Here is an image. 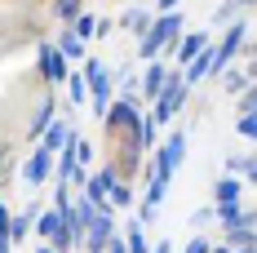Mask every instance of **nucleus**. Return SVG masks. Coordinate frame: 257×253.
I'll list each match as a JSON object with an SVG mask.
<instances>
[{
	"label": "nucleus",
	"mask_w": 257,
	"mask_h": 253,
	"mask_svg": "<svg viewBox=\"0 0 257 253\" xmlns=\"http://www.w3.org/2000/svg\"><path fill=\"white\" fill-rule=\"evenodd\" d=\"M222 244L226 249H248L253 244V227H226L222 231Z\"/></svg>",
	"instance_id": "25"
},
{
	"label": "nucleus",
	"mask_w": 257,
	"mask_h": 253,
	"mask_svg": "<svg viewBox=\"0 0 257 253\" xmlns=\"http://www.w3.org/2000/svg\"><path fill=\"white\" fill-rule=\"evenodd\" d=\"M213 222L226 231V227H257V213L248 209V204H213Z\"/></svg>",
	"instance_id": "8"
},
{
	"label": "nucleus",
	"mask_w": 257,
	"mask_h": 253,
	"mask_svg": "<svg viewBox=\"0 0 257 253\" xmlns=\"http://www.w3.org/2000/svg\"><path fill=\"white\" fill-rule=\"evenodd\" d=\"M151 9H142V5H138V9H124V14H120V27H124V31H133V36H142V31H147V27H151Z\"/></svg>",
	"instance_id": "22"
},
{
	"label": "nucleus",
	"mask_w": 257,
	"mask_h": 253,
	"mask_svg": "<svg viewBox=\"0 0 257 253\" xmlns=\"http://www.w3.org/2000/svg\"><path fill=\"white\" fill-rule=\"evenodd\" d=\"M106 204H111V209H128V204H133V187H128V182H111Z\"/></svg>",
	"instance_id": "26"
},
{
	"label": "nucleus",
	"mask_w": 257,
	"mask_h": 253,
	"mask_svg": "<svg viewBox=\"0 0 257 253\" xmlns=\"http://www.w3.org/2000/svg\"><path fill=\"white\" fill-rule=\"evenodd\" d=\"M244 200V182L231 174H222L217 182H213V204H239Z\"/></svg>",
	"instance_id": "15"
},
{
	"label": "nucleus",
	"mask_w": 257,
	"mask_h": 253,
	"mask_svg": "<svg viewBox=\"0 0 257 253\" xmlns=\"http://www.w3.org/2000/svg\"><path fill=\"white\" fill-rule=\"evenodd\" d=\"M208 45H213V40H208ZM200 49L195 53V58H191V62H186V67H182V85H186V89H195V85H200V80H208L213 76V49Z\"/></svg>",
	"instance_id": "11"
},
{
	"label": "nucleus",
	"mask_w": 257,
	"mask_h": 253,
	"mask_svg": "<svg viewBox=\"0 0 257 253\" xmlns=\"http://www.w3.org/2000/svg\"><path fill=\"white\" fill-rule=\"evenodd\" d=\"M222 174L239 178V182L248 187V182H257V164H253V155H248V151H239V155H226V169H222Z\"/></svg>",
	"instance_id": "18"
},
{
	"label": "nucleus",
	"mask_w": 257,
	"mask_h": 253,
	"mask_svg": "<svg viewBox=\"0 0 257 253\" xmlns=\"http://www.w3.org/2000/svg\"><path fill=\"white\" fill-rule=\"evenodd\" d=\"M93 27H98L93 14H80L76 23H71V36H76V40H93Z\"/></svg>",
	"instance_id": "28"
},
{
	"label": "nucleus",
	"mask_w": 257,
	"mask_h": 253,
	"mask_svg": "<svg viewBox=\"0 0 257 253\" xmlns=\"http://www.w3.org/2000/svg\"><path fill=\"white\" fill-rule=\"evenodd\" d=\"M9 222H14V213H9V204L0 200V235H5V240H9Z\"/></svg>",
	"instance_id": "35"
},
{
	"label": "nucleus",
	"mask_w": 257,
	"mask_h": 253,
	"mask_svg": "<svg viewBox=\"0 0 257 253\" xmlns=\"http://www.w3.org/2000/svg\"><path fill=\"white\" fill-rule=\"evenodd\" d=\"M151 253H178V249H173L169 240H155V244H151Z\"/></svg>",
	"instance_id": "38"
},
{
	"label": "nucleus",
	"mask_w": 257,
	"mask_h": 253,
	"mask_svg": "<svg viewBox=\"0 0 257 253\" xmlns=\"http://www.w3.org/2000/svg\"><path fill=\"white\" fill-rule=\"evenodd\" d=\"M208 40H213V36H208L204 27H200V31H182V36H178V45H173V53H169V58L178 62V71H182V67H186V62H191V58H195L200 49H204Z\"/></svg>",
	"instance_id": "10"
},
{
	"label": "nucleus",
	"mask_w": 257,
	"mask_h": 253,
	"mask_svg": "<svg viewBox=\"0 0 257 253\" xmlns=\"http://www.w3.org/2000/svg\"><path fill=\"white\" fill-rule=\"evenodd\" d=\"M31 231H36L45 244H53V235L62 231V213H58V209H40V213L31 218Z\"/></svg>",
	"instance_id": "17"
},
{
	"label": "nucleus",
	"mask_w": 257,
	"mask_h": 253,
	"mask_svg": "<svg viewBox=\"0 0 257 253\" xmlns=\"http://www.w3.org/2000/svg\"><path fill=\"white\" fill-rule=\"evenodd\" d=\"M53 120H58V102H53V94H49V98H40V107H36V116H31V125H27V138H40Z\"/></svg>",
	"instance_id": "16"
},
{
	"label": "nucleus",
	"mask_w": 257,
	"mask_h": 253,
	"mask_svg": "<svg viewBox=\"0 0 257 253\" xmlns=\"http://www.w3.org/2000/svg\"><path fill=\"white\" fill-rule=\"evenodd\" d=\"M53 49L67 58V67H71V62H84V40H76V36H71V27L53 36Z\"/></svg>",
	"instance_id": "19"
},
{
	"label": "nucleus",
	"mask_w": 257,
	"mask_h": 253,
	"mask_svg": "<svg viewBox=\"0 0 257 253\" xmlns=\"http://www.w3.org/2000/svg\"><path fill=\"white\" fill-rule=\"evenodd\" d=\"M71 133H76V129L67 125V120H62V116H58V120H53L49 129H45V133H40V138H36V142H40V147H45V151H62V147H67V142H71Z\"/></svg>",
	"instance_id": "13"
},
{
	"label": "nucleus",
	"mask_w": 257,
	"mask_h": 253,
	"mask_svg": "<svg viewBox=\"0 0 257 253\" xmlns=\"http://www.w3.org/2000/svg\"><path fill=\"white\" fill-rule=\"evenodd\" d=\"M111 182H120V178H115V169H111V164H102L98 174H89V182H84V191H80V196H84V200H93V204H106Z\"/></svg>",
	"instance_id": "12"
},
{
	"label": "nucleus",
	"mask_w": 257,
	"mask_h": 253,
	"mask_svg": "<svg viewBox=\"0 0 257 253\" xmlns=\"http://www.w3.org/2000/svg\"><path fill=\"white\" fill-rule=\"evenodd\" d=\"M244 9L235 5V0H217V9H213V27H226V23H235Z\"/></svg>",
	"instance_id": "27"
},
{
	"label": "nucleus",
	"mask_w": 257,
	"mask_h": 253,
	"mask_svg": "<svg viewBox=\"0 0 257 253\" xmlns=\"http://www.w3.org/2000/svg\"><path fill=\"white\" fill-rule=\"evenodd\" d=\"M169 85V62L164 58H151L147 62V71L138 76V94H142V102H155V94Z\"/></svg>",
	"instance_id": "7"
},
{
	"label": "nucleus",
	"mask_w": 257,
	"mask_h": 253,
	"mask_svg": "<svg viewBox=\"0 0 257 253\" xmlns=\"http://www.w3.org/2000/svg\"><path fill=\"white\" fill-rule=\"evenodd\" d=\"M36 253H58V249H53V244H40V249H36Z\"/></svg>",
	"instance_id": "41"
},
{
	"label": "nucleus",
	"mask_w": 257,
	"mask_h": 253,
	"mask_svg": "<svg viewBox=\"0 0 257 253\" xmlns=\"http://www.w3.org/2000/svg\"><path fill=\"white\" fill-rule=\"evenodd\" d=\"M80 14H84V0H53V18H58V23H76Z\"/></svg>",
	"instance_id": "24"
},
{
	"label": "nucleus",
	"mask_w": 257,
	"mask_h": 253,
	"mask_svg": "<svg viewBox=\"0 0 257 253\" xmlns=\"http://www.w3.org/2000/svg\"><path fill=\"white\" fill-rule=\"evenodd\" d=\"M235 133L248 142V138L257 133V111H239V120H235Z\"/></svg>",
	"instance_id": "29"
},
{
	"label": "nucleus",
	"mask_w": 257,
	"mask_h": 253,
	"mask_svg": "<svg viewBox=\"0 0 257 253\" xmlns=\"http://www.w3.org/2000/svg\"><path fill=\"white\" fill-rule=\"evenodd\" d=\"M40 213V204H31V209H23V213H14V222H9V244L18 249L27 235H31V218Z\"/></svg>",
	"instance_id": "20"
},
{
	"label": "nucleus",
	"mask_w": 257,
	"mask_h": 253,
	"mask_svg": "<svg viewBox=\"0 0 257 253\" xmlns=\"http://www.w3.org/2000/svg\"><path fill=\"white\" fill-rule=\"evenodd\" d=\"M182 253H208V235H200V231H195V235H191V244H186Z\"/></svg>",
	"instance_id": "33"
},
{
	"label": "nucleus",
	"mask_w": 257,
	"mask_h": 253,
	"mask_svg": "<svg viewBox=\"0 0 257 253\" xmlns=\"http://www.w3.org/2000/svg\"><path fill=\"white\" fill-rule=\"evenodd\" d=\"M67 204H71V187H67V182H53V204H49V209H58V213H62Z\"/></svg>",
	"instance_id": "31"
},
{
	"label": "nucleus",
	"mask_w": 257,
	"mask_h": 253,
	"mask_svg": "<svg viewBox=\"0 0 257 253\" xmlns=\"http://www.w3.org/2000/svg\"><path fill=\"white\" fill-rule=\"evenodd\" d=\"M0 253H14V244H9V240H5V235H0Z\"/></svg>",
	"instance_id": "39"
},
{
	"label": "nucleus",
	"mask_w": 257,
	"mask_h": 253,
	"mask_svg": "<svg viewBox=\"0 0 257 253\" xmlns=\"http://www.w3.org/2000/svg\"><path fill=\"white\" fill-rule=\"evenodd\" d=\"M49 174H53V151L36 147V151L27 155V164H23V182H27V187H45Z\"/></svg>",
	"instance_id": "9"
},
{
	"label": "nucleus",
	"mask_w": 257,
	"mask_h": 253,
	"mask_svg": "<svg viewBox=\"0 0 257 253\" xmlns=\"http://www.w3.org/2000/svg\"><path fill=\"white\" fill-rule=\"evenodd\" d=\"M182 31H186V18H182L178 9H173V14H155L151 27L138 36V58H142V62H151V58L173 53V45H178Z\"/></svg>",
	"instance_id": "1"
},
{
	"label": "nucleus",
	"mask_w": 257,
	"mask_h": 253,
	"mask_svg": "<svg viewBox=\"0 0 257 253\" xmlns=\"http://www.w3.org/2000/svg\"><path fill=\"white\" fill-rule=\"evenodd\" d=\"M231 253H257V249H253V244H248V249H231Z\"/></svg>",
	"instance_id": "42"
},
{
	"label": "nucleus",
	"mask_w": 257,
	"mask_h": 253,
	"mask_svg": "<svg viewBox=\"0 0 257 253\" xmlns=\"http://www.w3.org/2000/svg\"><path fill=\"white\" fill-rule=\"evenodd\" d=\"M36 71H40V80L53 89V85H62V80H67L71 67H67V58H62V53L53 49V40H36Z\"/></svg>",
	"instance_id": "6"
},
{
	"label": "nucleus",
	"mask_w": 257,
	"mask_h": 253,
	"mask_svg": "<svg viewBox=\"0 0 257 253\" xmlns=\"http://www.w3.org/2000/svg\"><path fill=\"white\" fill-rule=\"evenodd\" d=\"M182 160H186V129L169 133V138H164V142L151 151V164H147V174H151V178H164V182H173V174L182 169Z\"/></svg>",
	"instance_id": "3"
},
{
	"label": "nucleus",
	"mask_w": 257,
	"mask_h": 253,
	"mask_svg": "<svg viewBox=\"0 0 257 253\" xmlns=\"http://www.w3.org/2000/svg\"><path fill=\"white\" fill-rule=\"evenodd\" d=\"M217 80H222L226 98L231 94H244V89H253V67H226V71H217Z\"/></svg>",
	"instance_id": "14"
},
{
	"label": "nucleus",
	"mask_w": 257,
	"mask_h": 253,
	"mask_svg": "<svg viewBox=\"0 0 257 253\" xmlns=\"http://www.w3.org/2000/svg\"><path fill=\"white\" fill-rule=\"evenodd\" d=\"M208 222H213V204H204V209H195V213H191V227H195V231L208 227Z\"/></svg>",
	"instance_id": "32"
},
{
	"label": "nucleus",
	"mask_w": 257,
	"mask_h": 253,
	"mask_svg": "<svg viewBox=\"0 0 257 253\" xmlns=\"http://www.w3.org/2000/svg\"><path fill=\"white\" fill-rule=\"evenodd\" d=\"M80 76L89 85V107H93V116L102 120V111L111 107V98H115V71L106 67L102 58H84V62H80Z\"/></svg>",
	"instance_id": "2"
},
{
	"label": "nucleus",
	"mask_w": 257,
	"mask_h": 253,
	"mask_svg": "<svg viewBox=\"0 0 257 253\" xmlns=\"http://www.w3.org/2000/svg\"><path fill=\"white\" fill-rule=\"evenodd\" d=\"M186 94H191V89L182 85V71H178V67H169V85H164V89L155 94V102H151V120H155V125H169V120L182 111Z\"/></svg>",
	"instance_id": "4"
},
{
	"label": "nucleus",
	"mask_w": 257,
	"mask_h": 253,
	"mask_svg": "<svg viewBox=\"0 0 257 253\" xmlns=\"http://www.w3.org/2000/svg\"><path fill=\"white\" fill-rule=\"evenodd\" d=\"M120 231V222H115V209L111 204H98V218L89 222V231H84V240H80V253H102L106 240Z\"/></svg>",
	"instance_id": "5"
},
{
	"label": "nucleus",
	"mask_w": 257,
	"mask_h": 253,
	"mask_svg": "<svg viewBox=\"0 0 257 253\" xmlns=\"http://www.w3.org/2000/svg\"><path fill=\"white\" fill-rule=\"evenodd\" d=\"M76 164H80V169H89V164H93V142H89V138H80V133H76Z\"/></svg>",
	"instance_id": "30"
},
{
	"label": "nucleus",
	"mask_w": 257,
	"mask_h": 253,
	"mask_svg": "<svg viewBox=\"0 0 257 253\" xmlns=\"http://www.w3.org/2000/svg\"><path fill=\"white\" fill-rule=\"evenodd\" d=\"M102 253H124V240H120V231H115V235L106 240V249H102Z\"/></svg>",
	"instance_id": "37"
},
{
	"label": "nucleus",
	"mask_w": 257,
	"mask_h": 253,
	"mask_svg": "<svg viewBox=\"0 0 257 253\" xmlns=\"http://www.w3.org/2000/svg\"><path fill=\"white\" fill-rule=\"evenodd\" d=\"M178 5H182V0H155V9H151V14H173Z\"/></svg>",
	"instance_id": "36"
},
{
	"label": "nucleus",
	"mask_w": 257,
	"mask_h": 253,
	"mask_svg": "<svg viewBox=\"0 0 257 253\" xmlns=\"http://www.w3.org/2000/svg\"><path fill=\"white\" fill-rule=\"evenodd\" d=\"M208 253H231V249L226 244H208Z\"/></svg>",
	"instance_id": "40"
},
{
	"label": "nucleus",
	"mask_w": 257,
	"mask_h": 253,
	"mask_svg": "<svg viewBox=\"0 0 257 253\" xmlns=\"http://www.w3.org/2000/svg\"><path fill=\"white\" fill-rule=\"evenodd\" d=\"M239 111H257V89H244L239 94Z\"/></svg>",
	"instance_id": "34"
},
{
	"label": "nucleus",
	"mask_w": 257,
	"mask_h": 253,
	"mask_svg": "<svg viewBox=\"0 0 257 253\" xmlns=\"http://www.w3.org/2000/svg\"><path fill=\"white\" fill-rule=\"evenodd\" d=\"M62 85H67V102H71V107H84V102H89V85H84L80 71H67Z\"/></svg>",
	"instance_id": "23"
},
{
	"label": "nucleus",
	"mask_w": 257,
	"mask_h": 253,
	"mask_svg": "<svg viewBox=\"0 0 257 253\" xmlns=\"http://www.w3.org/2000/svg\"><path fill=\"white\" fill-rule=\"evenodd\" d=\"M120 240H124V253H151V240H147V227H138V222H128L120 231Z\"/></svg>",
	"instance_id": "21"
}]
</instances>
